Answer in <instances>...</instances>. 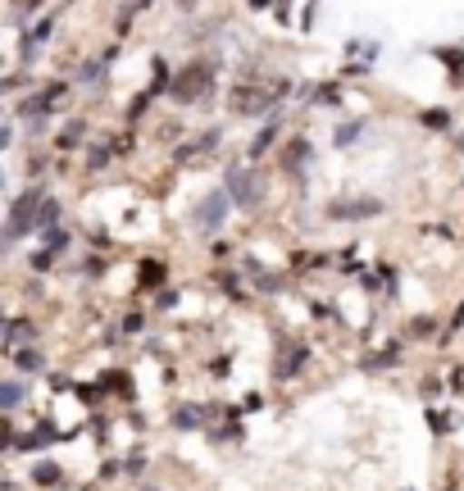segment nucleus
Wrapping results in <instances>:
<instances>
[{
    "label": "nucleus",
    "mask_w": 464,
    "mask_h": 491,
    "mask_svg": "<svg viewBox=\"0 0 464 491\" xmlns=\"http://www.w3.org/2000/svg\"><path fill=\"white\" fill-rule=\"evenodd\" d=\"M214 83V64H205V60H192L178 78H173V101H196V96H205V87Z\"/></svg>",
    "instance_id": "1"
},
{
    "label": "nucleus",
    "mask_w": 464,
    "mask_h": 491,
    "mask_svg": "<svg viewBox=\"0 0 464 491\" xmlns=\"http://www.w3.org/2000/svg\"><path fill=\"white\" fill-rule=\"evenodd\" d=\"M15 359H19L24 373H37L42 368V350H15Z\"/></svg>",
    "instance_id": "9"
},
{
    "label": "nucleus",
    "mask_w": 464,
    "mask_h": 491,
    "mask_svg": "<svg viewBox=\"0 0 464 491\" xmlns=\"http://www.w3.org/2000/svg\"><path fill=\"white\" fill-rule=\"evenodd\" d=\"M382 205L378 201H355V205H332V214L337 219H350V214H378Z\"/></svg>",
    "instance_id": "5"
},
{
    "label": "nucleus",
    "mask_w": 464,
    "mask_h": 491,
    "mask_svg": "<svg viewBox=\"0 0 464 491\" xmlns=\"http://www.w3.org/2000/svg\"><path fill=\"white\" fill-rule=\"evenodd\" d=\"M223 182H228L223 191L232 196V205H242V210H255V205H260V191H264V187H260V178H255L251 169H242V164H228Z\"/></svg>",
    "instance_id": "2"
},
{
    "label": "nucleus",
    "mask_w": 464,
    "mask_h": 491,
    "mask_svg": "<svg viewBox=\"0 0 464 491\" xmlns=\"http://www.w3.org/2000/svg\"><path fill=\"white\" fill-rule=\"evenodd\" d=\"M305 155H310V146H305V142H291V146H287V169H291V164L301 169V164H305Z\"/></svg>",
    "instance_id": "11"
},
{
    "label": "nucleus",
    "mask_w": 464,
    "mask_h": 491,
    "mask_svg": "<svg viewBox=\"0 0 464 491\" xmlns=\"http://www.w3.org/2000/svg\"><path fill=\"white\" fill-rule=\"evenodd\" d=\"M164 282V264L160 260H146L142 264V287H160Z\"/></svg>",
    "instance_id": "6"
},
{
    "label": "nucleus",
    "mask_w": 464,
    "mask_h": 491,
    "mask_svg": "<svg viewBox=\"0 0 464 491\" xmlns=\"http://www.w3.org/2000/svg\"><path fill=\"white\" fill-rule=\"evenodd\" d=\"M83 137H87V123H83V119H74V123L60 133V146H78Z\"/></svg>",
    "instance_id": "7"
},
{
    "label": "nucleus",
    "mask_w": 464,
    "mask_h": 491,
    "mask_svg": "<svg viewBox=\"0 0 464 491\" xmlns=\"http://www.w3.org/2000/svg\"><path fill=\"white\" fill-rule=\"evenodd\" d=\"M33 477H37V482H60V468H55V464H37Z\"/></svg>",
    "instance_id": "15"
},
{
    "label": "nucleus",
    "mask_w": 464,
    "mask_h": 491,
    "mask_svg": "<svg viewBox=\"0 0 464 491\" xmlns=\"http://www.w3.org/2000/svg\"><path fill=\"white\" fill-rule=\"evenodd\" d=\"M173 423H178V427H196V423H201V409H192V405H187V409H178V418H173Z\"/></svg>",
    "instance_id": "14"
},
{
    "label": "nucleus",
    "mask_w": 464,
    "mask_h": 491,
    "mask_svg": "<svg viewBox=\"0 0 464 491\" xmlns=\"http://www.w3.org/2000/svg\"><path fill=\"white\" fill-rule=\"evenodd\" d=\"M360 133H364V123H346V128L337 133V146H350V142H355Z\"/></svg>",
    "instance_id": "13"
},
{
    "label": "nucleus",
    "mask_w": 464,
    "mask_h": 491,
    "mask_svg": "<svg viewBox=\"0 0 464 491\" xmlns=\"http://www.w3.org/2000/svg\"><path fill=\"white\" fill-rule=\"evenodd\" d=\"M423 128H437V133H441V128H450V114H446V110H428V114H423Z\"/></svg>",
    "instance_id": "10"
},
{
    "label": "nucleus",
    "mask_w": 464,
    "mask_h": 491,
    "mask_svg": "<svg viewBox=\"0 0 464 491\" xmlns=\"http://www.w3.org/2000/svg\"><path fill=\"white\" fill-rule=\"evenodd\" d=\"M42 205H46V196H42V191H24V196L15 201V210H10V223H5V241H19V237H24L33 223H37Z\"/></svg>",
    "instance_id": "3"
},
{
    "label": "nucleus",
    "mask_w": 464,
    "mask_h": 491,
    "mask_svg": "<svg viewBox=\"0 0 464 491\" xmlns=\"http://www.w3.org/2000/svg\"><path fill=\"white\" fill-rule=\"evenodd\" d=\"M273 133H278V123H269V128H264V133H260V137L251 142V155H264V146L273 142Z\"/></svg>",
    "instance_id": "12"
},
{
    "label": "nucleus",
    "mask_w": 464,
    "mask_h": 491,
    "mask_svg": "<svg viewBox=\"0 0 464 491\" xmlns=\"http://www.w3.org/2000/svg\"><path fill=\"white\" fill-rule=\"evenodd\" d=\"M228 205H232L228 191H210V196L201 201V210H196V223H201V228H219L223 214H228Z\"/></svg>",
    "instance_id": "4"
},
{
    "label": "nucleus",
    "mask_w": 464,
    "mask_h": 491,
    "mask_svg": "<svg viewBox=\"0 0 464 491\" xmlns=\"http://www.w3.org/2000/svg\"><path fill=\"white\" fill-rule=\"evenodd\" d=\"M214 142H219V128H214V133H205V137H201V142H192V146H183V151H178V160H192V155H196V151H210V146H214Z\"/></svg>",
    "instance_id": "8"
},
{
    "label": "nucleus",
    "mask_w": 464,
    "mask_h": 491,
    "mask_svg": "<svg viewBox=\"0 0 464 491\" xmlns=\"http://www.w3.org/2000/svg\"><path fill=\"white\" fill-rule=\"evenodd\" d=\"M19 396H24V391H19V382H10L5 391H0V405H5V409H15V405H19Z\"/></svg>",
    "instance_id": "16"
}]
</instances>
